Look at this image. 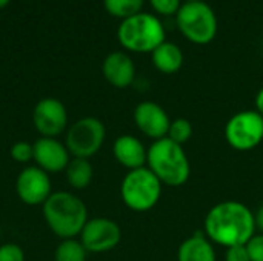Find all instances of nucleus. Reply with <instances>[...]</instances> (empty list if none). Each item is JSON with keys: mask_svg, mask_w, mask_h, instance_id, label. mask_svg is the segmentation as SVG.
Instances as JSON below:
<instances>
[{"mask_svg": "<svg viewBox=\"0 0 263 261\" xmlns=\"http://www.w3.org/2000/svg\"><path fill=\"white\" fill-rule=\"evenodd\" d=\"M254 212L237 200L214 205L205 215L203 234L214 246L233 248L247 245L256 235Z\"/></svg>", "mask_w": 263, "mask_h": 261, "instance_id": "1", "label": "nucleus"}, {"mask_svg": "<svg viewBox=\"0 0 263 261\" xmlns=\"http://www.w3.org/2000/svg\"><path fill=\"white\" fill-rule=\"evenodd\" d=\"M48 229L60 240L77 238L89 220L88 208L82 198L69 191H57L42 206Z\"/></svg>", "mask_w": 263, "mask_h": 261, "instance_id": "2", "label": "nucleus"}, {"mask_svg": "<svg viewBox=\"0 0 263 261\" xmlns=\"http://www.w3.org/2000/svg\"><path fill=\"white\" fill-rule=\"evenodd\" d=\"M146 168L163 186L170 188L183 186L191 175V163L186 151L168 137L156 140L148 146Z\"/></svg>", "mask_w": 263, "mask_h": 261, "instance_id": "3", "label": "nucleus"}, {"mask_svg": "<svg viewBox=\"0 0 263 261\" xmlns=\"http://www.w3.org/2000/svg\"><path fill=\"white\" fill-rule=\"evenodd\" d=\"M117 40L122 48L129 52L151 54L166 40L165 26L157 15L142 11L120 22L117 28Z\"/></svg>", "mask_w": 263, "mask_h": 261, "instance_id": "4", "label": "nucleus"}, {"mask_svg": "<svg viewBox=\"0 0 263 261\" xmlns=\"http://www.w3.org/2000/svg\"><path fill=\"white\" fill-rule=\"evenodd\" d=\"M163 185L146 168L128 171L120 183V198L134 212H148L157 206Z\"/></svg>", "mask_w": 263, "mask_h": 261, "instance_id": "5", "label": "nucleus"}, {"mask_svg": "<svg viewBox=\"0 0 263 261\" xmlns=\"http://www.w3.org/2000/svg\"><path fill=\"white\" fill-rule=\"evenodd\" d=\"M176 23L182 35L194 45L211 43L219 29L217 15L206 2H183Z\"/></svg>", "mask_w": 263, "mask_h": 261, "instance_id": "6", "label": "nucleus"}, {"mask_svg": "<svg viewBox=\"0 0 263 261\" xmlns=\"http://www.w3.org/2000/svg\"><path fill=\"white\" fill-rule=\"evenodd\" d=\"M106 128L96 117H82L68 126L65 132V145L74 158H91L103 146Z\"/></svg>", "mask_w": 263, "mask_h": 261, "instance_id": "7", "label": "nucleus"}, {"mask_svg": "<svg viewBox=\"0 0 263 261\" xmlns=\"http://www.w3.org/2000/svg\"><path fill=\"white\" fill-rule=\"evenodd\" d=\"M225 140L239 152L256 149L263 142V117L256 109L236 112L225 125Z\"/></svg>", "mask_w": 263, "mask_h": 261, "instance_id": "8", "label": "nucleus"}, {"mask_svg": "<svg viewBox=\"0 0 263 261\" xmlns=\"http://www.w3.org/2000/svg\"><path fill=\"white\" fill-rule=\"evenodd\" d=\"M79 240L88 254H105L119 246L122 240V229L111 218L94 217L86 222Z\"/></svg>", "mask_w": 263, "mask_h": 261, "instance_id": "9", "label": "nucleus"}, {"mask_svg": "<svg viewBox=\"0 0 263 261\" xmlns=\"http://www.w3.org/2000/svg\"><path fill=\"white\" fill-rule=\"evenodd\" d=\"M32 125L40 137L57 138L69 126L66 106L55 97L39 100L32 109Z\"/></svg>", "mask_w": 263, "mask_h": 261, "instance_id": "10", "label": "nucleus"}, {"mask_svg": "<svg viewBox=\"0 0 263 261\" xmlns=\"http://www.w3.org/2000/svg\"><path fill=\"white\" fill-rule=\"evenodd\" d=\"M15 194L26 206H43L52 194L49 174L35 165L25 166L15 178Z\"/></svg>", "mask_w": 263, "mask_h": 261, "instance_id": "11", "label": "nucleus"}, {"mask_svg": "<svg viewBox=\"0 0 263 261\" xmlns=\"http://www.w3.org/2000/svg\"><path fill=\"white\" fill-rule=\"evenodd\" d=\"M133 118L139 132L143 134L146 138H151L153 142L165 138L171 123L168 112L159 103L151 100L140 102L134 108Z\"/></svg>", "mask_w": 263, "mask_h": 261, "instance_id": "12", "label": "nucleus"}, {"mask_svg": "<svg viewBox=\"0 0 263 261\" xmlns=\"http://www.w3.org/2000/svg\"><path fill=\"white\" fill-rule=\"evenodd\" d=\"M34 163L45 172L59 174L66 169L71 154L63 142L51 137H39L34 143Z\"/></svg>", "mask_w": 263, "mask_h": 261, "instance_id": "13", "label": "nucleus"}, {"mask_svg": "<svg viewBox=\"0 0 263 261\" xmlns=\"http://www.w3.org/2000/svg\"><path fill=\"white\" fill-rule=\"evenodd\" d=\"M102 74L105 80L117 88L125 89L136 80V65L129 54L123 51L109 52L102 63Z\"/></svg>", "mask_w": 263, "mask_h": 261, "instance_id": "14", "label": "nucleus"}, {"mask_svg": "<svg viewBox=\"0 0 263 261\" xmlns=\"http://www.w3.org/2000/svg\"><path fill=\"white\" fill-rule=\"evenodd\" d=\"M112 155L116 162L128 171L146 166L148 148L143 142L131 134L117 137L112 143Z\"/></svg>", "mask_w": 263, "mask_h": 261, "instance_id": "15", "label": "nucleus"}, {"mask_svg": "<svg viewBox=\"0 0 263 261\" xmlns=\"http://www.w3.org/2000/svg\"><path fill=\"white\" fill-rule=\"evenodd\" d=\"M177 261H217V254L210 238L203 232H196L180 243Z\"/></svg>", "mask_w": 263, "mask_h": 261, "instance_id": "16", "label": "nucleus"}, {"mask_svg": "<svg viewBox=\"0 0 263 261\" xmlns=\"http://www.w3.org/2000/svg\"><path fill=\"white\" fill-rule=\"evenodd\" d=\"M151 62L159 72L171 75L182 69L183 52L176 43L165 40L151 52Z\"/></svg>", "mask_w": 263, "mask_h": 261, "instance_id": "17", "label": "nucleus"}, {"mask_svg": "<svg viewBox=\"0 0 263 261\" xmlns=\"http://www.w3.org/2000/svg\"><path fill=\"white\" fill-rule=\"evenodd\" d=\"M65 177L66 183L76 189V191H83L86 189L94 177V168L88 158H71L65 169Z\"/></svg>", "mask_w": 263, "mask_h": 261, "instance_id": "18", "label": "nucleus"}, {"mask_svg": "<svg viewBox=\"0 0 263 261\" xmlns=\"http://www.w3.org/2000/svg\"><path fill=\"white\" fill-rule=\"evenodd\" d=\"M145 0H103L105 11L120 20L136 15L143 11Z\"/></svg>", "mask_w": 263, "mask_h": 261, "instance_id": "19", "label": "nucleus"}, {"mask_svg": "<svg viewBox=\"0 0 263 261\" xmlns=\"http://www.w3.org/2000/svg\"><path fill=\"white\" fill-rule=\"evenodd\" d=\"M88 251L79 238L60 240L54 251V261H86Z\"/></svg>", "mask_w": 263, "mask_h": 261, "instance_id": "20", "label": "nucleus"}, {"mask_svg": "<svg viewBox=\"0 0 263 261\" xmlns=\"http://www.w3.org/2000/svg\"><path fill=\"white\" fill-rule=\"evenodd\" d=\"M166 137L170 140H173L174 143L183 146L193 137V125H191V122L188 118H183V117L171 120Z\"/></svg>", "mask_w": 263, "mask_h": 261, "instance_id": "21", "label": "nucleus"}, {"mask_svg": "<svg viewBox=\"0 0 263 261\" xmlns=\"http://www.w3.org/2000/svg\"><path fill=\"white\" fill-rule=\"evenodd\" d=\"M9 155L15 163L28 165V163L34 162V146H32V143L23 142V140L15 142L9 149Z\"/></svg>", "mask_w": 263, "mask_h": 261, "instance_id": "22", "label": "nucleus"}, {"mask_svg": "<svg viewBox=\"0 0 263 261\" xmlns=\"http://www.w3.org/2000/svg\"><path fill=\"white\" fill-rule=\"evenodd\" d=\"M148 2L157 14L165 17L176 15L182 6V0H148Z\"/></svg>", "mask_w": 263, "mask_h": 261, "instance_id": "23", "label": "nucleus"}, {"mask_svg": "<svg viewBox=\"0 0 263 261\" xmlns=\"http://www.w3.org/2000/svg\"><path fill=\"white\" fill-rule=\"evenodd\" d=\"M0 261H25V252L15 243H3L0 245Z\"/></svg>", "mask_w": 263, "mask_h": 261, "instance_id": "24", "label": "nucleus"}, {"mask_svg": "<svg viewBox=\"0 0 263 261\" xmlns=\"http://www.w3.org/2000/svg\"><path fill=\"white\" fill-rule=\"evenodd\" d=\"M251 261H263V234H257L245 245Z\"/></svg>", "mask_w": 263, "mask_h": 261, "instance_id": "25", "label": "nucleus"}, {"mask_svg": "<svg viewBox=\"0 0 263 261\" xmlns=\"http://www.w3.org/2000/svg\"><path fill=\"white\" fill-rule=\"evenodd\" d=\"M225 261H251L248 249L245 245L242 246H233L225 251Z\"/></svg>", "mask_w": 263, "mask_h": 261, "instance_id": "26", "label": "nucleus"}, {"mask_svg": "<svg viewBox=\"0 0 263 261\" xmlns=\"http://www.w3.org/2000/svg\"><path fill=\"white\" fill-rule=\"evenodd\" d=\"M254 218H256V228L257 231L263 234V205L257 209V212L254 214Z\"/></svg>", "mask_w": 263, "mask_h": 261, "instance_id": "27", "label": "nucleus"}, {"mask_svg": "<svg viewBox=\"0 0 263 261\" xmlns=\"http://www.w3.org/2000/svg\"><path fill=\"white\" fill-rule=\"evenodd\" d=\"M254 103H256V111H257V112H259V114L263 117V88L259 91V92H257V95H256V102H254Z\"/></svg>", "mask_w": 263, "mask_h": 261, "instance_id": "28", "label": "nucleus"}, {"mask_svg": "<svg viewBox=\"0 0 263 261\" xmlns=\"http://www.w3.org/2000/svg\"><path fill=\"white\" fill-rule=\"evenodd\" d=\"M9 2H11V0H0V9L6 8V6L9 5Z\"/></svg>", "mask_w": 263, "mask_h": 261, "instance_id": "29", "label": "nucleus"}, {"mask_svg": "<svg viewBox=\"0 0 263 261\" xmlns=\"http://www.w3.org/2000/svg\"><path fill=\"white\" fill-rule=\"evenodd\" d=\"M185 2H205V0H185Z\"/></svg>", "mask_w": 263, "mask_h": 261, "instance_id": "30", "label": "nucleus"}]
</instances>
